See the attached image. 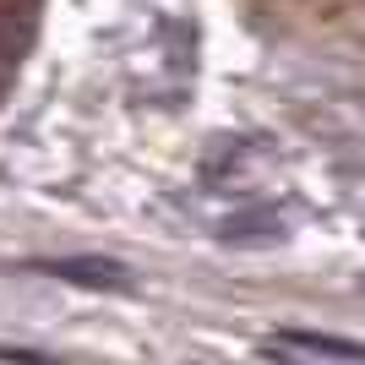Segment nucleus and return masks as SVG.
Listing matches in <instances>:
<instances>
[{
    "mask_svg": "<svg viewBox=\"0 0 365 365\" xmlns=\"http://www.w3.org/2000/svg\"><path fill=\"white\" fill-rule=\"evenodd\" d=\"M44 273H61L71 284H88V289H120V294L131 289V273L104 257H55V262H44Z\"/></svg>",
    "mask_w": 365,
    "mask_h": 365,
    "instance_id": "nucleus-1",
    "label": "nucleus"
},
{
    "mask_svg": "<svg viewBox=\"0 0 365 365\" xmlns=\"http://www.w3.org/2000/svg\"><path fill=\"white\" fill-rule=\"evenodd\" d=\"M262 354H333V360H365V344L327 338V333H278V338L262 344Z\"/></svg>",
    "mask_w": 365,
    "mask_h": 365,
    "instance_id": "nucleus-2",
    "label": "nucleus"
}]
</instances>
